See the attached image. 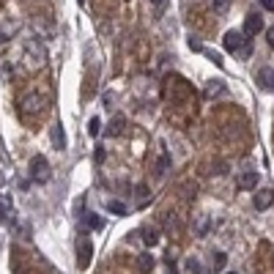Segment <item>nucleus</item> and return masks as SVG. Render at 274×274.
Listing matches in <instances>:
<instances>
[{
  "label": "nucleus",
  "mask_w": 274,
  "mask_h": 274,
  "mask_svg": "<svg viewBox=\"0 0 274 274\" xmlns=\"http://www.w3.org/2000/svg\"><path fill=\"white\" fill-rule=\"evenodd\" d=\"M121 132H124V118H113L104 129V137H118Z\"/></svg>",
  "instance_id": "9b49d317"
},
{
  "label": "nucleus",
  "mask_w": 274,
  "mask_h": 274,
  "mask_svg": "<svg viewBox=\"0 0 274 274\" xmlns=\"http://www.w3.org/2000/svg\"><path fill=\"white\" fill-rule=\"evenodd\" d=\"M186 271L189 274H203V266L197 258H186Z\"/></svg>",
  "instance_id": "f3484780"
},
{
  "label": "nucleus",
  "mask_w": 274,
  "mask_h": 274,
  "mask_svg": "<svg viewBox=\"0 0 274 274\" xmlns=\"http://www.w3.org/2000/svg\"><path fill=\"white\" fill-rule=\"evenodd\" d=\"M151 3H154V6H162V3H165V0H151Z\"/></svg>",
  "instance_id": "a878e982"
},
{
  "label": "nucleus",
  "mask_w": 274,
  "mask_h": 274,
  "mask_svg": "<svg viewBox=\"0 0 274 274\" xmlns=\"http://www.w3.org/2000/svg\"><path fill=\"white\" fill-rule=\"evenodd\" d=\"M80 3H83V0H80Z\"/></svg>",
  "instance_id": "cd10ccee"
},
{
  "label": "nucleus",
  "mask_w": 274,
  "mask_h": 274,
  "mask_svg": "<svg viewBox=\"0 0 274 274\" xmlns=\"http://www.w3.org/2000/svg\"><path fill=\"white\" fill-rule=\"evenodd\" d=\"M260 3H263L266 11H274V0H260Z\"/></svg>",
  "instance_id": "b1692460"
},
{
  "label": "nucleus",
  "mask_w": 274,
  "mask_h": 274,
  "mask_svg": "<svg viewBox=\"0 0 274 274\" xmlns=\"http://www.w3.org/2000/svg\"><path fill=\"white\" fill-rule=\"evenodd\" d=\"M228 3H230V0H214V9H217L219 14H222V11L228 9Z\"/></svg>",
  "instance_id": "4be33fe9"
},
{
  "label": "nucleus",
  "mask_w": 274,
  "mask_h": 274,
  "mask_svg": "<svg viewBox=\"0 0 274 274\" xmlns=\"http://www.w3.org/2000/svg\"><path fill=\"white\" fill-rule=\"evenodd\" d=\"M225 88H222V85H208V93H211V96H214V93H222Z\"/></svg>",
  "instance_id": "5701e85b"
},
{
  "label": "nucleus",
  "mask_w": 274,
  "mask_h": 274,
  "mask_svg": "<svg viewBox=\"0 0 274 274\" xmlns=\"http://www.w3.org/2000/svg\"><path fill=\"white\" fill-rule=\"evenodd\" d=\"M9 219H11V197L0 192V222H9Z\"/></svg>",
  "instance_id": "6e6552de"
},
{
  "label": "nucleus",
  "mask_w": 274,
  "mask_h": 274,
  "mask_svg": "<svg viewBox=\"0 0 274 274\" xmlns=\"http://www.w3.org/2000/svg\"><path fill=\"white\" fill-rule=\"evenodd\" d=\"M99 126H102V121H99V118H91V121H88V135H91V137L99 135Z\"/></svg>",
  "instance_id": "412c9836"
},
{
  "label": "nucleus",
  "mask_w": 274,
  "mask_h": 274,
  "mask_svg": "<svg viewBox=\"0 0 274 274\" xmlns=\"http://www.w3.org/2000/svg\"><path fill=\"white\" fill-rule=\"evenodd\" d=\"M225 50L233 55H249V36H244V31H228L225 33Z\"/></svg>",
  "instance_id": "f03ea898"
},
{
  "label": "nucleus",
  "mask_w": 274,
  "mask_h": 274,
  "mask_svg": "<svg viewBox=\"0 0 274 274\" xmlns=\"http://www.w3.org/2000/svg\"><path fill=\"white\" fill-rule=\"evenodd\" d=\"M167 165H170V154H167V151L162 148V154H159V162H156V173H159V176H162V173L167 170Z\"/></svg>",
  "instance_id": "ddd939ff"
},
{
  "label": "nucleus",
  "mask_w": 274,
  "mask_h": 274,
  "mask_svg": "<svg viewBox=\"0 0 274 274\" xmlns=\"http://www.w3.org/2000/svg\"><path fill=\"white\" fill-rule=\"evenodd\" d=\"M255 83H258L263 91H274V72L269 66L258 69V72H255Z\"/></svg>",
  "instance_id": "423d86ee"
},
{
  "label": "nucleus",
  "mask_w": 274,
  "mask_h": 274,
  "mask_svg": "<svg viewBox=\"0 0 274 274\" xmlns=\"http://www.w3.org/2000/svg\"><path fill=\"white\" fill-rule=\"evenodd\" d=\"M238 186H244V189H252V186H258V173L255 170H247L238 176Z\"/></svg>",
  "instance_id": "9d476101"
},
{
  "label": "nucleus",
  "mask_w": 274,
  "mask_h": 274,
  "mask_svg": "<svg viewBox=\"0 0 274 274\" xmlns=\"http://www.w3.org/2000/svg\"><path fill=\"white\" fill-rule=\"evenodd\" d=\"M143 241H145V247H154V244L159 241V236H156V230H143Z\"/></svg>",
  "instance_id": "a211bd4d"
},
{
  "label": "nucleus",
  "mask_w": 274,
  "mask_h": 274,
  "mask_svg": "<svg viewBox=\"0 0 274 274\" xmlns=\"http://www.w3.org/2000/svg\"><path fill=\"white\" fill-rule=\"evenodd\" d=\"M263 31V17L258 14V11H252V14H247V20H244V36H258V33Z\"/></svg>",
  "instance_id": "39448f33"
},
{
  "label": "nucleus",
  "mask_w": 274,
  "mask_h": 274,
  "mask_svg": "<svg viewBox=\"0 0 274 274\" xmlns=\"http://www.w3.org/2000/svg\"><path fill=\"white\" fill-rule=\"evenodd\" d=\"M151 200V195H148V189H145V186H137V206L143 208L145 203Z\"/></svg>",
  "instance_id": "6ab92c4d"
},
{
  "label": "nucleus",
  "mask_w": 274,
  "mask_h": 274,
  "mask_svg": "<svg viewBox=\"0 0 274 274\" xmlns=\"http://www.w3.org/2000/svg\"><path fill=\"white\" fill-rule=\"evenodd\" d=\"M107 211L115 214V217H124V214H126V206H124V203H118V200H110V203H107Z\"/></svg>",
  "instance_id": "4468645a"
},
{
  "label": "nucleus",
  "mask_w": 274,
  "mask_h": 274,
  "mask_svg": "<svg viewBox=\"0 0 274 274\" xmlns=\"http://www.w3.org/2000/svg\"><path fill=\"white\" fill-rule=\"evenodd\" d=\"M137 269L143 271V274H148L151 269H154V258H151L148 252H143V255H140V258H137Z\"/></svg>",
  "instance_id": "f8f14e48"
},
{
  "label": "nucleus",
  "mask_w": 274,
  "mask_h": 274,
  "mask_svg": "<svg viewBox=\"0 0 274 274\" xmlns=\"http://www.w3.org/2000/svg\"><path fill=\"white\" fill-rule=\"evenodd\" d=\"M252 203H255V208H258V211H266V208H269L271 203H274V192H271V189H260V192H255Z\"/></svg>",
  "instance_id": "0eeeda50"
},
{
  "label": "nucleus",
  "mask_w": 274,
  "mask_h": 274,
  "mask_svg": "<svg viewBox=\"0 0 274 274\" xmlns=\"http://www.w3.org/2000/svg\"><path fill=\"white\" fill-rule=\"evenodd\" d=\"M208 225H211V219H208V217H200V222H197V236H206V233H208Z\"/></svg>",
  "instance_id": "aec40b11"
},
{
  "label": "nucleus",
  "mask_w": 274,
  "mask_h": 274,
  "mask_svg": "<svg viewBox=\"0 0 274 274\" xmlns=\"http://www.w3.org/2000/svg\"><path fill=\"white\" fill-rule=\"evenodd\" d=\"M85 222H88L91 230H102L104 228V222H102V217H99V214H88V219H85Z\"/></svg>",
  "instance_id": "dca6fc26"
},
{
  "label": "nucleus",
  "mask_w": 274,
  "mask_h": 274,
  "mask_svg": "<svg viewBox=\"0 0 274 274\" xmlns=\"http://www.w3.org/2000/svg\"><path fill=\"white\" fill-rule=\"evenodd\" d=\"M91 258H93V244H91L88 236H83L77 241V266H80V269H88Z\"/></svg>",
  "instance_id": "20e7f679"
},
{
  "label": "nucleus",
  "mask_w": 274,
  "mask_h": 274,
  "mask_svg": "<svg viewBox=\"0 0 274 274\" xmlns=\"http://www.w3.org/2000/svg\"><path fill=\"white\" fill-rule=\"evenodd\" d=\"M47 110V99L42 96V93H28L25 99H22V104H20V115L25 121H31L33 115H42Z\"/></svg>",
  "instance_id": "f257e3e1"
},
{
  "label": "nucleus",
  "mask_w": 274,
  "mask_h": 274,
  "mask_svg": "<svg viewBox=\"0 0 274 274\" xmlns=\"http://www.w3.org/2000/svg\"><path fill=\"white\" fill-rule=\"evenodd\" d=\"M225 263H228V255H225V252H214L211 255V266H214V269H225Z\"/></svg>",
  "instance_id": "2eb2a0df"
},
{
  "label": "nucleus",
  "mask_w": 274,
  "mask_h": 274,
  "mask_svg": "<svg viewBox=\"0 0 274 274\" xmlns=\"http://www.w3.org/2000/svg\"><path fill=\"white\" fill-rule=\"evenodd\" d=\"M266 39H269V47H271V50H274V28H271L269 33H266Z\"/></svg>",
  "instance_id": "393cba45"
},
{
  "label": "nucleus",
  "mask_w": 274,
  "mask_h": 274,
  "mask_svg": "<svg viewBox=\"0 0 274 274\" xmlns=\"http://www.w3.org/2000/svg\"><path fill=\"white\" fill-rule=\"evenodd\" d=\"M52 145H55L58 151L66 148V132H63V126H61V124L52 126Z\"/></svg>",
  "instance_id": "1a4fd4ad"
},
{
  "label": "nucleus",
  "mask_w": 274,
  "mask_h": 274,
  "mask_svg": "<svg viewBox=\"0 0 274 274\" xmlns=\"http://www.w3.org/2000/svg\"><path fill=\"white\" fill-rule=\"evenodd\" d=\"M31 178L36 184H47L52 178V173H50V162H47V156H42V154H36L31 159Z\"/></svg>",
  "instance_id": "7ed1b4c3"
},
{
  "label": "nucleus",
  "mask_w": 274,
  "mask_h": 274,
  "mask_svg": "<svg viewBox=\"0 0 274 274\" xmlns=\"http://www.w3.org/2000/svg\"><path fill=\"white\" fill-rule=\"evenodd\" d=\"M230 274H236V271H230Z\"/></svg>",
  "instance_id": "bb28decb"
}]
</instances>
